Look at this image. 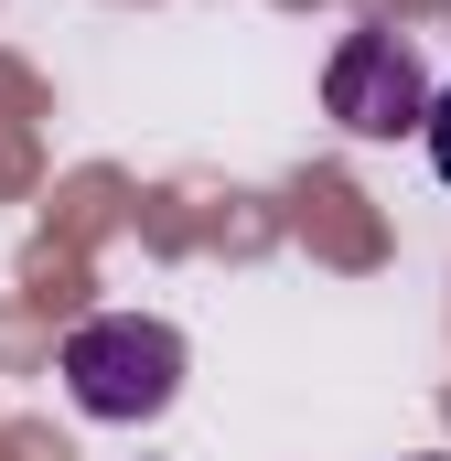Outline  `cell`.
Instances as JSON below:
<instances>
[{
	"mask_svg": "<svg viewBox=\"0 0 451 461\" xmlns=\"http://www.w3.org/2000/svg\"><path fill=\"white\" fill-rule=\"evenodd\" d=\"M54 375H65V397H76L87 419L140 429V419H161V408L183 397L194 354H183L172 322H151V312H97V322H76V333H65Z\"/></svg>",
	"mask_w": 451,
	"mask_h": 461,
	"instance_id": "obj_1",
	"label": "cell"
},
{
	"mask_svg": "<svg viewBox=\"0 0 451 461\" xmlns=\"http://www.w3.org/2000/svg\"><path fill=\"white\" fill-rule=\"evenodd\" d=\"M323 108H334V129H354V140H409V129L430 118V65H419V43L387 32V22L344 32L334 65H323Z\"/></svg>",
	"mask_w": 451,
	"mask_h": 461,
	"instance_id": "obj_2",
	"label": "cell"
},
{
	"mask_svg": "<svg viewBox=\"0 0 451 461\" xmlns=\"http://www.w3.org/2000/svg\"><path fill=\"white\" fill-rule=\"evenodd\" d=\"M419 140H430V172L451 183V86H430V118H419Z\"/></svg>",
	"mask_w": 451,
	"mask_h": 461,
	"instance_id": "obj_3",
	"label": "cell"
},
{
	"mask_svg": "<svg viewBox=\"0 0 451 461\" xmlns=\"http://www.w3.org/2000/svg\"><path fill=\"white\" fill-rule=\"evenodd\" d=\"M419 461H441V451H419Z\"/></svg>",
	"mask_w": 451,
	"mask_h": 461,
	"instance_id": "obj_4",
	"label": "cell"
}]
</instances>
